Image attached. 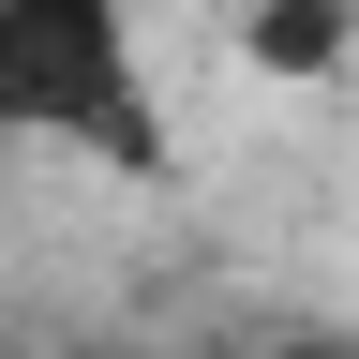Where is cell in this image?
Listing matches in <instances>:
<instances>
[{"label": "cell", "mask_w": 359, "mask_h": 359, "mask_svg": "<svg viewBox=\"0 0 359 359\" xmlns=\"http://www.w3.org/2000/svg\"><path fill=\"white\" fill-rule=\"evenodd\" d=\"M344 60H359V0H240V75L314 90V75H344Z\"/></svg>", "instance_id": "obj_2"}, {"label": "cell", "mask_w": 359, "mask_h": 359, "mask_svg": "<svg viewBox=\"0 0 359 359\" xmlns=\"http://www.w3.org/2000/svg\"><path fill=\"white\" fill-rule=\"evenodd\" d=\"M0 150H60L105 180H165V105L120 0H0Z\"/></svg>", "instance_id": "obj_1"}, {"label": "cell", "mask_w": 359, "mask_h": 359, "mask_svg": "<svg viewBox=\"0 0 359 359\" xmlns=\"http://www.w3.org/2000/svg\"><path fill=\"white\" fill-rule=\"evenodd\" d=\"M255 359H359V344H344V330H269Z\"/></svg>", "instance_id": "obj_3"}]
</instances>
